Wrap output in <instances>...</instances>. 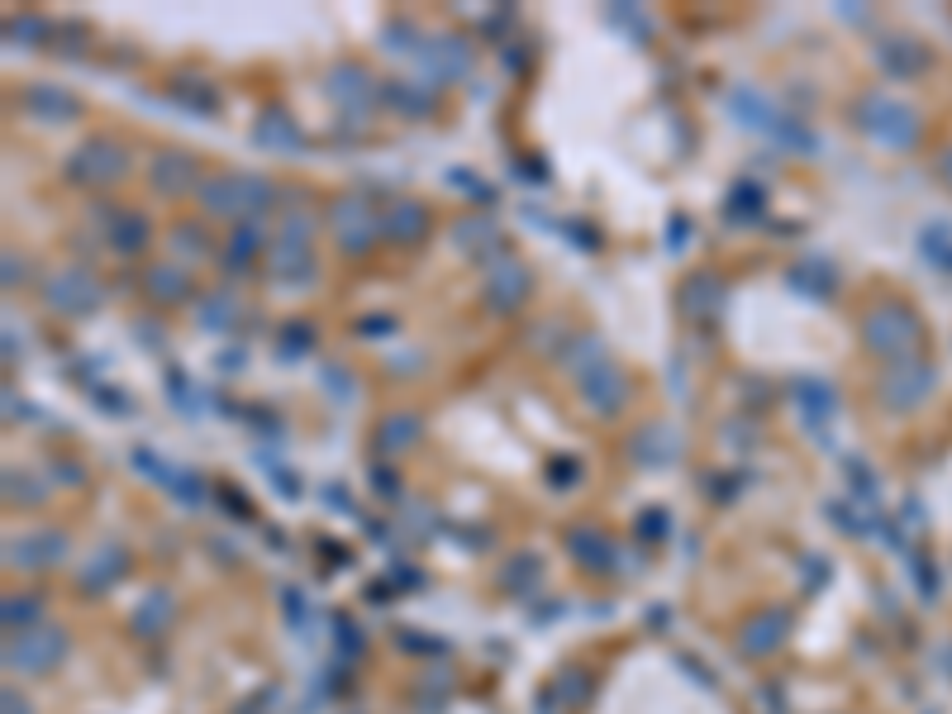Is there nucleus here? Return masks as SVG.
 Wrapping results in <instances>:
<instances>
[{"label": "nucleus", "mask_w": 952, "mask_h": 714, "mask_svg": "<svg viewBox=\"0 0 952 714\" xmlns=\"http://www.w3.org/2000/svg\"><path fill=\"white\" fill-rule=\"evenodd\" d=\"M686 229H691V224H686V215H676V219H672V238H667V248H672V253L681 248V243H686Z\"/></svg>", "instance_id": "bf43d9fd"}, {"label": "nucleus", "mask_w": 952, "mask_h": 714, "mask_svg": "<svg viewBox=\"0 0 952 714\" xmlns=\"http://www.w3.org/2000/svg\"><path fill=\"white\" fill-rule=\"evenodd\" d=\"M629 453H634L638 467H648V472H657V467H672L676 453H681V438H676L672 424H643L634 438H629Z\"/></svg>", "instance_id": "f3484780"}, {"label": "nucleus", "mask_w": 952, "mask_h": 714, "mask_svg": "<svg viewBox=\"0 0 952 714\" xmlns=\"http://www.w3.org/2000/svg\"><path fill=\"white\" fill-rule=\"evenodd\" d=\"M419 62L429 72V86H443V81H462L472 72V43L462 34H429L424 48H419Z\"/></svg>", "instance_id": "1a4fd4ad"}, {"label": "nucleus", "mask_w": 952, "mask_h": 714, "mask_svg": "<svg viewBox=\"0 0 952 714\" xmlns=\"http://www.w3.org/2000/svg\"><path fill=\"white\" fill-rule=\"evenodd\" d=\"M791 396L800 400V410H805V424H824V419L833 415V386H829V381L805 377V381H795V386H791Z\"/></svg>", "instance_id": "c85d7f7f"}, {"label": "nucleus", "mask_w": 952, "mask_h": 714, "mask_svg": "<svg viewBox=\"0 0 952 714\" xmlns=\"http://www.w3.org/2000/svg\"><path fill=\"white\" fill-rule=\"evenodd\" d=\"M167 491H177L186 505H200L205 500V481L200 476H191V472H181V467H162V476H158Z\"/></svg>", "instance_id": "ea45409f"}, {"label": "nucleus", "mask_w": 952, "mask_h": 714, "mask_svg": "<svg viewBox=\"0 0 952 714\" xmlns=\"http://www.w3.org/2000/svg\"><path fill=\"white\" fill-rule=\"evenodd\" d=\"M319 381H324V391H329L334 400H353V372H348V367L324 362V367H319Z\"/></svg>", "instance_id": "37998d69"}, {"label": "nucleus", "mask_w": 952, "mask_h": 714, "mask_svg": "<svg viewBox=\"0 0 952 714\" xmlns=\"http://www.w3.org/2000/svg\"><path fill=\"white\" fill-rule=\"evenodd\" d=\"M167 400H177L181 410H191V405H196V400H191V381L181 377L177 367H167Z\"/></svg>", "instance_id": "de8ad7c7"}, {"label": "nucleus", "mask_w": 952, "mask_h": 714, "mask_svg": "<svg viewBox=\"0 0 952 714\" xmlns=\"http://www.w3.org/2000/svg\"><path fill=\"white\" fill-rule=\"evenodd\" d=\"M5 491H10V496H24V505H39L43 500L39 486H34L29 476H15V472H5Z\"/></svg>", "instance_id": "09e8293b"}, {"label": "nucleus", "mask_w": 952, "mask_h": 714, "mask_svg": "<svg viewBox=\"0 0 952 714\" xmlns=\"http://www.w3.org/2000/svg\"><path fill=\"white\" fill-rule=\"evenodd\" d=\"M724 105H729V115H734L743 129H757V134H767V139H772L776 119L786 115V110H776V105L762 96L757 86H734V91L724 96Z\"/></svg>", "instance_id": "a211bd4d"}, {"label": "nucleus", "mask_w": 952, "mask_h": 714, "mask_svg": "<svg viewBox=\"0 0 952 714\" xmlns=\"http://www.w3.org/2000/svg\"><path fill=\"white\" fill-rule=\"evenodd\" d=\"M172 96H177L181 105L200 110V115H215V110H219V91L210 86V81H200V77H177V81H172Z\"/></svg>", "instance_id": "72a5a7b5"}, {"label": "nucleus", "mask_w": 952, "mask_h": 714, "mask_svg": "<svg viewBox=\"0 0 952 714\" xmlns=\"http://www.w3.org/2000/svg\"><path fill=\"white\" fill-rule=\"evenodd\" d=\"M62 648H67V638H62L58 629H29V634L10 638L5 662H10L15 672H48L62 657Z\"/></svg>", "instance_id": "4468645a"}, {"label": "nucleus", "mask_w": 952, "mask_h": 714, "mask_svg": "<svg viewBox=\"0 0 952 714\" xmlns=\"http://www.w3.org/2000/svg\"><path fill=\"white\" fill-rule=\"evenodd\" d=\"M53 34H58V29L43 20V15H10V20H5V43H15V48H20V43L24 48H39V43L53 39Z\"/></svg>", "instance_id": "2f4dec72"}, {"label": "nucleus", "mask_w": 952, "mask_h": 714, "mask_svg": "<svg viewBox=\"0 0 952 714\" xmlns=\"http://www.w3.org/2000/svg\"><path fill=\"white\" fill-rule=\"evenodd\" d=\"M324 96L343 110V119L367 124L372 110H377V100H381V86L362 62H334V67L324 72Z\"/></svg>", "instance_id": "20e7f679"}, {"label": "nucleus", "mask_w": 952, "mask_h": 714, "mask_svg": "<svg viewBox=\"0 0 952 714\" xmlns=\"http://www.w3.org/2000/svg\"><path fill=\"white\" fill-rule=\"evenodd\" d=\"M267 243H272V238L262 234L258 219H238L229 243H224V277H248L253 262L267 258Z\"/></svg>", "instance_id": "2eb2a0df"}, {"label": "nucleus", "mask_w": 952, "mask_h": 714, "mask_svg": "<svg viewBox=\"0 0 952 714\" xmlns=\"http://www.w3.org/2000/svg\"><path fill=\"white\" fill-rule=\"evenodd\" d=\"M381 48H386V53H419L424 39H419V29L410 20H391L381 29Z\"/></svg>", "instance_id": "58836bf2"}, {"label": "nucleus", "mask_w": 952, "mask_h": 714, "mask_svg": "<svg viewBox=\"0 0 952 714\" xmlns=\"http://www.w3.org/2000/svg\"><path fill=\"white\" fill-rule=\"evenodd\" d=\"M91 400L105 405V410H129V400L119 396V391H110V386H100V381H91Z\"/></svg>", "instance_id": "864d4df0"}, {"label": "nucleus", "mask_w": 952, "mask_h": 714, "mask_svg": "<svg viewBox=\"0 0 952 714\" xmlns=\"http://www.w3.org/2000/svg\"><path fill=\"white\" fill-rule=\"evenodd\" d=\"M386 329H396V319H391V315H377V319H367V324H362V334H386Z\"/></svg>", "instance_id": "052dcab7"}, {"label": "nucleus", "mask_w": 952, "mask_h": 714, "mask_svg": "<svg viewBox=\"0 0 952 714\" xmlns=\"http://www.w3.org/2000/svg\"><path fill=\"white\" fill-rule=\"evenodd\" d=\"M562 362H567L576 377H581V372H591V367H600V362H610V353H605V343H600V338H576L572 348L562 353Z\"/></svg>", "instance_id": "e433bc0d"}, {"label": "nucleus", "mask_w": 952, "mask_h": 714, "mask_svg": "<svg viewBox=\"0 0 952 714\" xmlns=\"http://www.w3.org/2000/svg\"><path fill=\"white\" fill-rule=\"evenodd\" d=\"M572 553L581 557V562H595V567H605V562H610V548H605V538H600V534H586V529H576V534H572Z\"/></svg>", "instance_id": "79ce46f5"}, {"label": "nucleus", "mask_w": 952, "mask_h": 714, "mask_svg": "<svg viewBox=\"0 0 952 714\" xmlns=\"http://www.w3.org/2000/svg\"><path fill=\"white\" fill-rule=\"evenodd\" d=\"M172 243H177L181 253H191V258H210V243L200 238L196 224H177V229H172Z\"/></svg>", "instance_id": "a18cd8bd"}, {"label": "nucleus", "mask_w": 952, "mask_h": 714, "mask_svg": "<svg viewBox=\"0 0 952 714\" xmlns=\"http://www.w3.org/2000/svg\"><path fill=\"white\" fill-rule=\"evenodd\" d=\"M862 338H867V348L881 357H905L914 348V338H919V324H914V315L900 310V305H876L872 315L862 319Z\"/></svg>", "instance_id": "0eeeda50"}, {"label": "nucleus", "mask_w": 952, "mask_h": 714, "mask_svg": "<svg viewBox=\"0 0 952 714\" xmlns=\"http://www.w3.org/2000/svg\"><path fill=\"white\" fill-rule=\"evenodd\" d=\"M415 438H419V419L415 415H386L377 424V453L396 457V453H405V448H415Z\"/></svg>", "instance_id": "bb28decb"}, {"label": "nucleus", "mask_w": 952, "mask_h": 714, "mask_svg": "<svg viewBox=\"0 0 952 714\" xmlns=\"http://www.w3.org/2000/svg\"><path fill=\"white\" fill-rule=\"evenodd\" d=\"M196 324L200 329H210V334H224V329H234L238 324V300L229 296V291H215V296L200 300L196 310Z\"/></svg>", "instance_id": "7c9ffc66"}, {"label": "nucleus", "mask_w": 952, "mask_h": 714, "mask_svg": "<svg viewBox=\"0 0 952 714\" xmlns=\"http://www.w3.org/2000/svg\"><path fill=\"white\" fill-rule=\"evenodd\" d=\"M315 348V324H305V319H286L277 334V357L281 362H296V357H305Z\"/></svg>", "instance_id": "473e14b6"}, {"label": "nucleus", "mask_w": 952, "mask_h": 714, "mask_svg": "<svg viewBox=\"0 0 952 714\" xmlns=\"http://www.w3.org/2000/svg\"><path fill=\"white\" fill-rule=\"evenodd\" d=\"M381 105H391L400 119H429L434 115V86L429 81H381Z\"/></svg>", "instance_id": "6ab92c4d"}, {"label": "nucleus", "mask_w": 952, "mask_h": 714, "mask_svg": "<svg viewBox=\"0 0 952 714\" xmlns=\"http://www.w3.org/2000/svg\"><path fill=\"white\" fill-rule=\"evenodd\" d=\"M576 381H581V400L591 405L595 415H619L624 400H629V377H624V367H619L615 357L591 367V372H581Z\"/></svg>", "instance_id": "9b49d317"}, {"label": "nucleus", "mask_w": 952, "mask_h": 714, "mask_svg": "<svg viewBox=\"0 0 952 714\" xmlns=\"http://www.w3.org/2000/svg\"><path fill=\"white\" fill-rule=\"evenodd\" d=\"M200 162L191 158V153H177V148H167V153H158L153 158V167H148V186H153V196L162 200H181L191 196V191H200Z\"/></svg>", "instance_id": "9d476101"}, {"label": "nucleus", "mask_w": 952, "mask_h": 714, "mask_svg": "<svg viewBox=\"0 0 952 714\" xmlns=\"http://www.w3.org/2000/svg\"><path fill=\"white\" fill-rule=\"evenodd\" d=\"M567 229H572V243H576V248H600V238H595V229H586L581 219H572Z\"/></svg>", "instance_id": "4d7b16f0"}, {"label": "nucleus", "mask_w": 952, "mask_h": 714, "mask_svg": "<svg viewBox=\"0 0 952 714\" xmlns=\"http://www.w3.org/2000/svg\"><path fill=\"white\" fill-rule=\"evenodd\" d=\"M5 714H29V710L20 705V695H15V691H5Z\"/></svg>", "instance_id": "680f3d73"}, {"label": "nucleus", "mask_w": 952, "mask_h": 714, "mask_svg": "<svg viewBox=\"0 0 952 714\" xmlns=\"http://www.w3.org/2000/svg\"><path fill=\"white\" fill-rule=\"evenodd\" d=\"M167 615H172V600H167V595H148L139 619H134V629H139V634H158L162 624H167Z\"/></svg>", "instance_id": "a19ab883"}, {"label": "nucleus", "mask_w": 952, "mask_h": 714, "mask_svg": "<svg viewBox=\"0 0 952 714\" xmlns=\"http://www.w3.org/2000/svg\"><path fill=\"white\" fill-rule=\"evenodd\" d=\"M143 291H148L153 305H186V300H191V272L177 267V262L148 267V272H143Z\"/></svg>", "instance_id": "4be33fe9"}, {"label": "nucleus", "mask_w": 952, "mask_h": 714, "mask_svg": "<svg viewBox=\"0 0 952 714\" xmlns=\"http://www.w3.org/2000/svg\"><path fill=\"white\" fill-rule=\"evenodd\" d=\"M638 534H643V538H657V534H667V515H662V510H648V515L638 519Z\"/></svg>", "instance_id": "6e6d98bb"}, {"label": "nucleus", "mask_w": 952, "mask_h": 714, "mask_svg": "<svg viewBox=\"0 0 952 714\" xmlns=\"http://www.w3.org/2000/svg\"><path fill=\"white\" fill-rule=\"evenodd\" d=\"M762 210H767V196H762L757 181H738L734 191H729V205H724V215L734 219V224H757Z\"/></svg>", "instance_id": "c756f323"}, {"label": "nucleus", "mask_w": 952, "mask_h": 714, "mask_svg": "<svg viewBox=\"0 0 952 714\" xmlns=\"http://www.w3.org/2000/svg\"><path fill=\"white\" fill-rule=\"evenodd\" d=\"M124 572H129V553H124V543H100L96 557L81 567V591H105V586H115Z\"/></svg>", "instance_id": "5701e85b"}, {"label": "nucleus", "mask_w": 952, "mask_h": 714, "mask_svg": "<svg viewBox=\"0 0 952 714\" xmlns=\"http://www.w3.org/2000/svg\"><path fill=\"white\" fill-rule=\"evenodd\" d=\"M67 553V538L62 534H24L5 543V562L10 567H53Z\"/></svg>", "instance_id": "412c9836"}, {"label": "nucleus", "mask_w": 952, "mask_h": 714, "mask_svg": "<svg viewBox=\"0 0 952 714\" xmlns=\"http://www.w3.org/2000/svg\"><path fill=\"white\" fill-rule=\"evenodd\" d=\"M791 286L810 291V296H833V272L824 267V262H800V267L791 272Z\"/></svg>", "instance_id": "4c0bfd02"}, {"label": "nucleus", "mask_w": 952, "mask_h": 714, "mask_svg": "<svg viewBox=\"0 0 952 714\" xmlns=\"http://www.w3.org/2000/svg\"><path fill=\"white\" fill-rule=\"evenodd\" d=\"M610 24H619L624 34H634L638 43H643L648 34H653V24L643 20V10H634V5H629V10H624V5H610Z\"/></svg>", "instance_id": "c03bdc74"}, {"label": "nucleus", "mask_w": 952, "mask_h": 714, "mask_svg": "<svg viewBox=\"0 0 952 714\" xmlns=\"http://www.w3.org/2000/svg\"><path fill=\"white\" fill-rule=\"evenodd\" d=\"M262 467L272 472V486H277L281 496H300V481H296V476H291V472H277V467H272L267 457H262Z\"/></svg>", "instance_id": "5fc2aeb1"}, {"label": "nucleus", "mask_w": 952, "mask_h": 714, "mask_svg": "<svg viewBox=\"0 0 952 714\" xmlns=\"http://www.w3.org/2000/svg\"><path fill=\"white\" fill-rule=\"evenodd\" d=\"M0 281H5V286H20V281H24V262L15 258V253H5V277H0Z\"/></svg>", "instance_id": "13d9d810"}, {"label": "nucleus", "mask_w": 952, "mask_h": 714, "mask_svg": "<svg viewBox=\"0 0 952 714\" xmlns=\"http://www.w3.org/2000/svg\"><path fill=\"white\" fill-rule=\"evenodd\" d=\"M129 148L119 139H110V134H96V139L77 143L72 153H67V162H62V177L72 181V186H86V191H100V186H115L124 172H129Z\"/></svg>", "instance_id": "7ed1b4c3"}, {"label": "nucleus", "mask_w": 952, "mask_h": 714, "mask_svg": "<svg viewBox=\"0 0 952 714\" xmlns=\"http://www.w3.org/2000/svg\"><path fill=\"white\" fill-rule=\"evenodd\" d=\"M576 472H581V467H576V457H557L553 467H548V481H553V486H572Z\"/></svg>", "instance_id": "603ef678"}, {"label": "nucleus", "mask_w": 952, "mask_h": 714, "mask_svg": "<svg viewBox=\"0 0 952 714\" xmlns=\"http://www.w3.org/2000/svg\"><path fill=\"white\" fill-rule=\"evenodd\" d=\"M448 181H457V186H467V196H472V200H481V205H491V200H496V191H491L486 181L467 177V172H448Z\"/></svg>", "instance_id": "8fccbe9b"}, {"label": "nucleus", "mask_w": 952, "mask_h": 714, "mask_svg": "<svg viewBox=\"0 0 952 714\" xmlns=\"http://www.w3.org/2000/svg\"><path fill=\"white\" fill-rule=\"evenodd\" d=\"M105 243H110L115 253H124V258L143 253V248H148V219L134 215V210H115L110 224H105Z\"/></svg>", "instance_id": "393cba45"}, {"label": "nucleus", "mask_w": 952, "mask_h": 714, "mask_svg": "<svg viewBox=\"0 0 952 714\" xmlns=\"http://www.w3.org/2000/svg\"><path fill=\"white\" fill-rule=\"evenodd\" d=\"M267 277L286 286V291H305L315 281V243H300V238H272L267 243Z\"/></svg>", "instance_id": "6e6552de"}, {"label": "nucleus", "mask_w": 952, "mask_h": 714, "mask_svg": "<svg viewBox=\"0 0 952 714\" xmlns=\"http://www.w3.org/2000/svg\"><path fill=\"white\" fill-rule=\"evenodd\" d=\"M772 143H781L786 153H814V148H819L814 129H805V119H795V115H781V119H776Z\"/></svg>", "instance_id": "c9c22d12"}, {"label": "nucleus", "mask_w": 952, "mask_h": 714, "mask_svg": "<svg viewBox=\"0 0 952 714\" xmlns=\"http://www.w3.org/2000/svg\"><path fill=\"white\" fill-rule=\"evenodd\" d=\"M857 129H867L876 143H886V148H910L914 143V115L905 110V105H895L891 96H881V91H867V96L857 100Z\"/></svg>", "instance_id": "39448f33"}, {"label": "nucleus", "mask_w": 952, "mask_h": 714, "mask_svg": "<svg viewBox=\"0 0 952 714\" xmlns=\"http://www.w3.org/2000/svg\"><path fill=\"white\" fill-rule=\"evenodd\" d=\"M34 615H39V600H29V595H24V600H15V595L5 600V624H10V629H15V624H34Z\"/></svg>", "instance_id": "49530a36"}, {"label": "nucleus", "mask_w": 952, "mask_h": 714, "mask_svg": "<svg viewBox=\"0 0 952 714\" xmlns=\"http://www.w3.org/2000/svg\"><path fill=\"white\" fill-rule=\"evenodd\" d=\"M372 486H377L386 500H400V481H396V472H391L386 462H377V467H372Z\"/></svg>", "instance_id": "3c124183"}, {"label": "nucleus", "mask_w": 952, "mask_h": 714, "mask_svg": "<svg viewBox=\"0 0 952 714\" xmlns=\"http://www.w3.org/2000/svg\"><path fill=\"white\" fill-rule=\"evenodd\" d=\"M20 105L24 115L39 119V124H67V119L81 115V100L67 86H58V81H29L20 91Z\"/></svg>", "instance_id": "ddd939ff"}, {"label": "nucleus", "mask_w": 952, "mask_h": 714, "mask_svg": "<svg viewBox=\"0 0 952 714\" xmlns=\"http://www.w3.org/2000/svg\"><path fill=\"white\" fill-rule=\"evenodd\" d=\"M924 391H929V372L924 367H895L891 377L881 381V396L891 400V405H914V400H924Z\"/></svg>", "instance_id": "a878e982"}, {"label": "nucleus", "mask_w": 952, "mask_h": 714, "mask_svg": "<svg viewBox=\"0 0 952 714\" xmlns=\"http://www.w3.org/2000/svg\"><path fill=\"white\" fill-rule=\"evenodd\" d=\"M253 143L267 148V153H277V158H291V153L305 148V134H300V124L286 115V110H267V115L253 124Z\"/></svg>", "instance_id": "aec40b11"}, {"label": "nucleus", "mask_w": 952, "mask_h": 714, "mask_svg": "<svg viewBox=\"0 0 952 714\" xmlns=\"http://www.w3.org/2000/svg\"><path fill=\"white\" fill-rule=\"evenodd\" d=\"M39 296H43V305H48L53 315L81 319V315H91V310L100 305V286H96V277H91V272H81V267H62V272H48V277H43Z\"/></svg>", "instance_id": "423d86ee"}, {"label": "nucleus", "mask_w": 952, "mask_h": 714, "mask_svg": "<svg viewBox=\"0 0 952 714\" xmlns=\"http://www.w3.org/2000/svg\"><path fill=\"white\" fill-rule=\"evenodd\" d=\"M324 224H329V234H334L338 253L343 258H362V253H372L381 238V215L372 210V200L362 196V191H343V196L329 200V210H324Z\"/></svg>", "instance_id": "f03ea898"}, {"label": "nucleus", "mask_w": 952, "mask_h": 714, "mask_svg": "<svg viewBox=\"0 0 952 714\" xmlns=\"http://www.w3.org/2000/svg\"><path fill=\"white\" fill-rule=\"evenodd\" d=\"M200 210L205 215H224V219H258L262 210L277 205V186L262 177V172H215V177L200 181Z\"/></svg>", "instance_id": "f257e3e1"}, {"label": "nucleus", "mask_w": 952, "mask_h": 714, "mask_svg": "<svg viewBox=\"0 0 952 714\" xmlns=\"http://www.w3.org/2000/svg\"><path fill=\"white\" fill-rule=\"evenodd\" d=\"M481 296L491 305V315H515L519 305H524V296H529V267L515 258L496 262V267L486 272V281H481Z\"/></svg>", "instance_id": "f8f14e48"}, {"label": "nucleus", "mask_w": 952, "mask_h": 714, "mask_svg": "<svg viewBox=\"0 0 952 714\" xmlns=\"http://www.w3.org/2000/svg\"><path fill=\"white\" fill-rule=\"evenodd\" d=\"M424 234H429V210L415 196H396L381 210V238L410 248V243H424Z\"/></svg>", "instance_id": "dca6fc26"}, {"label": "nucleus", "mask_w": 952, "mask_h": 714, "mask_svg": "<svg viewBox=\"0 0 952 714\" xmlns=\"http://www.w3.org/2000/svg\"><path fill=\"white\" fill-rule=\"evenodd\" d=\"M781 629H786V619L781 615H757L748 629H743V648L753 657H767L776 648V638H781Z\"/></svg>", "instance_id": "f704fd0d"}, {"label": "nucleus", "mask_w": 952, "mask_h": 714, "mask_svg": "<svg viewBox=\"0 0 952 714\" xmlns=\"http://www.w3.org/2000/svg\"><path fill=\"white\" fill-rule=\"evenodd\" d=\"M681 310H686L691 319H714L719 310H724V281L714 277V272L691 277L686 286H681Z\"/></svg>", "instance_id": "b1692460"}, {"label": "nucleus", "mask_w": 952, "mask_h": 714, "mask_svg": "<svg viewBox=\"0 0 952 714\" xmlns=\"http://www.w3.org/2000/svg\"><path fill=\"white\" fill-rule=\"evenodd\" d=\"M453 229H457L453 238L467 248V253H472V258H496L500 248H505V243H500V234H496V224H486V219H457Z\"/></svg>", "instance_id": "cd10ccee"}]
</instances>
